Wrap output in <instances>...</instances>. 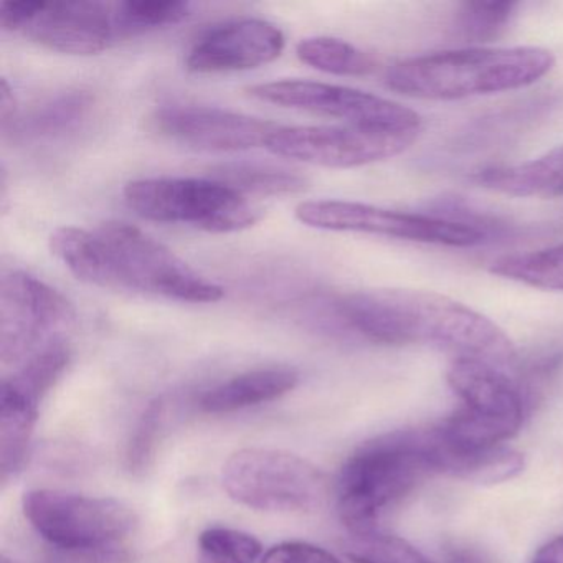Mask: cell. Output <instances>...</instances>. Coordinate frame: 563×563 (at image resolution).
Instances as JSON below:
<instances>
[{"instance_id":"cell-1","label":"cell","mask_w":563,"mask_h":563,"mask_svg":"<svg viewBox=\"0 0 563 563\" xmlns=\"http://www.w3.org/2000/svg\"><path fill=\"white\" fill-rule=\"evenodd\" d=\"M339 319L367 341L430 345L496 367L516 362L509 335L489 318L448 296L420 289H368L335 302Z\"/></svg>"},{"instance_id":"cell-2","label":"cell","mask_w":563,"mask_h":563,"mask_svg":"<svg viewBox=\"0 0 563 563\" xmlns=\"http://www.w3.org/2000/svg\"><path fill=\"white\" fill-rule=\"evenodd\" d=\"M555 67L540 47L463 48L398 62L387 87L420 100H463L530 87Z\"/></svg>"},{"instance_id":"cell-3","label":"cell","mask_w":563,"mask_h":563,"mask_svg":"<svg viewBox=\"0 0 563 563\" xmlns=\"http://www.w3.org/2000/svg\"><path fill=\"white\" fill-rule=\"evenodd\" d=\"M91 286L144 292L190 305H212L223 298L222 286L190 268L153 236L126 222H107L93 230Z\"/></svg>"},{"instance_id":"cell-4","label":"cell","mask_w":563,"mask_h":563,"mask_svg":"<svg viewBox=\"0 0 563 563\" xmlns=\"http://www.w3.org/2000/svg\"><path fill=\"white\" fill-rule=\"evenodd\" d=\"M410 430L382 434L362 444L342 466L338 506L351 532L377 529L378 514L410 493L427 474Z\"/></svg>"},{"instance_id":"cell-5","label":"cell","mask_w":563,"mask_h":563,"mask_svg":"<svg viewBox=\"0 0 563 563\" xmlns=\"http://www.w3.org/2000/svg\"><path fill=\"white\" fill-rule=\"evenodd\" d=\"M124 200L131 210L151 222L189 225L210 233L250 229L263 213L249 197L210 177L133 180L124 187Z\"/></svg>"},{"instance_id":"cell-6","label":"cell","mask_w":563,"mask_h":563,"mask_svg":"<svg viewBox=\"0 0 563 563\" xmlns=\"http://www.w3.org/2000/svg\"><path fill=\"white\" fill-rule=\"evenodd\" d=\"M448 384L464 407L438 424L460 446L503 444L519 433L523 400L519 387L496 365L476 358H454Z\"/></svg>"},{"instance_id":"cell-7","label":"cell","mask_w":563,"mask_h":563,"mask_svg":"<svg viewBox=\"0 0 563 563\" xmlns=\"http://www.w3.org/2000/svg\"><path fill=\"white\" fill-rule=\"evenodd\" d=\"M22 510L42 539L68 552H107L137 526L136 514L121 500L67 490H29Z\"/></svg>"},{"instance_id":"cell-8","label":"cell","mask_w":563,"mask_h":563,"mask_svg":"<svg viewBox=\"0 0 563 563\" xmlns=\"http://www.w3.org/2000/svg\"><path fill=\"white\" fill-rule=\"evenodd\" d=\"M222 486L240 506L262 512H301L321 504L325 479L298 454L269 448L236 451L222 467Z\"/></svg>"},{"instance_id":"cell-9","label":"cell","mask_w":563,"mask_h":563,"mask_svg":"<svg viewBox=\"0 0 563 563\" xmlns=\"http://www.w3.org/2000/svg\"><path fill=\"white\" fill-rule=\"evenodd\" d=\"M296 219L311 229L365 233L431 245L466 246L486 242L487 230L467 220L398 212L347 200H311L296 207Z\"/></svg>"},{"instance_id":"cell-10","label":"cell","mask_w":563,"mask_h":563,"mask_svg":"<svg viewBox=\"0 0 563 563\" xmlns=\"http://www.w3.org/2000/svg\"><path fill=\"white\" fill-rule=\"evenodd\" d=\"M0 25L4 31L21 32L35 44L67 55L101 54L120 41L114 2H5L0 9Z\"/></svg>"},{"instance_id":"cell-11","label":"cell","mask_w":563,"mask_h":563,"mask_svg":"<svg viewBox=\"0 0 563 563\" xmlns=\"http://www.w3.org/2000/svg\"><path fill=\"white\" fill-rule=\"evenodd\" d=\"M249 93L265 103L335 118L349 126L364 130L418 134L423 123L417 111L404 104L341 85L279 80L255 85L249 88Z\"/></svg>"},{"instance_id":"cell-12","label":"cell","mask_w":563,"mask_h":563,"mask_svg":"<svg viewBox=\"0 0 563 563\" xmlns=\"http://www.w3.org/2000/svg\"><path fill=\"white\" fill-rule=\"evenodd\" d=\"M71 302L31 273L9 272L0 285V355L8 364L29 357L58 339L74 321Z\"/></svg>"},{"instance_id":"cell-13","label":"cell","mask_w":563,"mask_h":563,"mask_svg":"<svg viewBox=\"0 0 563 563\" xmlns=\"http://www.w3.org/2000/svg\"><path fill=\"white\" fill-rule=\"evenodd\" d=\"M418 134L349 126H288L275 131L266 150L275 156L328 169H352L398 156Z\"/></svg>"},{"instance_id":"cell-14","label":"cell","mask_w":563,"mask_h":563,"mask_svg":"<svg viewBox=\"0 0 563 563\" xmlns=\"http://www.w3.org/2000/svg\"><path fill=\"white\" fill-rule=\"evenodd\" d=\"M154 131L176 143L202 151L239 153L268 146L279 126L222 108L173 104L156 111Z\"/></svg>"},{"instance_id":"cell-15","label":"cell","mask_w":563,"mask_h":563,"mask_svg":"<svg viewBox=\"0 0 563 563\" xmlns=\"http://www.w3.org/2000/svg\"><path fill=\"white\" fill-rule=\"evenodd\" d=\"M286 47L282 29L263 19L216 25L190 48L186 65L194 74H229L272 64Z\"/></svg>"},{"instance_id":"cell-16","label":"cell","mask_w":563,"mask_h":563,"mask_svg":"<svg viewBox=\"0 0 563 563\" xmlns=\"http://www.w3.org/2000/svg\"><path fill=\"white\" fill-rule=\"evenodd\" d=\"M418 453L431 473L446 474L466 483L494 486L514 479L523 471V456L512 448L496 444L466 448L444 437L440 427L411 430Z\"/></svg>"},{"instance_id":"cell-17","label":"cell","mask_w":563,"mask_h":563,"mask_svg":"<svg viewBox=\"0 0 563 563\" xmlns=\"http://www.w3.org/2000/svg\"><path fill=\"white\" fill-rule=\"evenodd\" d=\"M299 374L289 367H266L235 375L203 391L199 408L203 413L225 415L278 400L295 390Z\"/></svg>"},{"instance_id":"cell-18","label":"cell","mask_w":563,"mask_h":563,"mask_svg":"<svg viewBox=\"0 0 563 563\" xmlns=\"http://www.w3.org/2000/svg\"><path fill=\"white\" fill-rule=\"evenodd\" d=\"M473 180L490 192L519 199L563 197V144L527 163L487 167L474 174Z\"/></svg>"},{"instance_id":"cell-19","label":"cell","mask_w":563,"mask_h":563,"mask_svg":"<svg viewBox=\"0 0 563 563\" xmlns=\"http://www.w3.org/2000/svg\"><path fill=\"white\" fill-rule=\"evenodd\" d=\"M93 108V97L88 91L68 90L54 95L32 107L27 113L18 114L4 128V134H12L19 141L54 140L77 130Z\"/></svg>"},{"instance_id":"cell-20","label":"cell","mask_w":563,"mask_h":563,"mask_svg":"<svg viewBox=\"0 0 563 563\" xmlns=\"http://www.w3.org/2000/svg\"><path fill=\"white\" fill-rule=\"evenodd\" d=\"M38 418V405L2 384L0 395V473L2 481L14 476L31 448L32 434Z\"/></svg>"},{"instance_id":"cell-21","label":"cell","mask_w":563,"mask_h":563,"mask_svg":"<svg viewBox=\"0 0 563 563\" xmlns=\"http://www.w3.org/2000/svg\"><path fill=\"white\" fill-rule=\"evenodd\" d=\"M210 179L219 180L246 197L295 196L308 189V179L295 170L245 161L213 167Z\"/></svg>"},{"instance_id":"cell-22","label":"cell","mask_w":563,"mask_h":563,"mask_svg":"<svg viewBox=\"0 0 563 563\" xmlns=\"http://www.w3.org/2000/svg\"><path fill=\"white\" fill-rule=\"evenodd\" d=\"M70 347L58 338L35 352L4 384L41 407L42 398L60 380L70 364Z\"/></svg>"},{"instance_id":"cell-23","label":"cell","mask_w":563,"mask_h":563,"mask_svg":"<svg viewBox=\"0 0 563 563\" xmlns=\"http://www.w3.org/2000/svg\"><path fill=\"white\" fill-rule=\"evenodd\" d=\"M490 272L532 288L563 291V243L537 252L503 256L490 265Z\"/></svg>"},{"instance_id":"cell-24","label":"cell","mask_w":563,"mask_h":563,"mask_svg":"<svg viewBox=\"0 0 563 563\" xmlns=\"http://www.w3.org/2000/svg\"><path fill=\"white\" fill-rule=\"evenodd\" d=\"M296 54L302 64L338 77H364L375 70V60L371 55L341 38H305L296 48Z\"/></svg>"},{"instance_id":"cell-25","label":"cell","mask_w":563,"mask_h":563,"mask_svg":"<svg viewBox=\"0 0 563 563\" xmlns=\"http://www.w3.org/2000/svg\"><path fill=\"white\" fill-rule=\"evenodd\" d=\"M194 5L180 0H120L114 2V21L120 38L136 37L180 24Z\"/></svg>"},{"instance_id":"cell-26","label":"cell","mask_w":563,"mask_h":563,"mask_svg":"<svg viewBox=\"0 0 563 563\" xmlns=\"http://www.w3.org/2000/svg\"><path fill=\"white\" fill-rule=\"evenodd\" d=\"M344 553L352 563H431L401 537L378 532H351Z\"/></svg>"},{"instance_id":"cell-27","label":"cell","mask_w":563,"mask_h":563,"mask_svg":"<svg viewBox=\"0 0 563 563\" xmlns=\"http://www.w3.org/2000/svg\"><path fill=\"white\" fill-rule=\"evenodd\" d=\"M166 415L167 401L161 397L151 401L137 420L124 453L126 470L134 476H141L153 466L166 428Z\"/></svg>"},{"instance_id":"cell-28","label":"cell","mask_w":563,"mask_h":563,"mask_svg":"<svg viewBox=\"0 0 563 563\" xmlns=\"http://www.w3.org/2000/svg\"><path fill=\"white\" fill-rule=\"evenodd\" d=\"M199 563H255L263 547L252 533L229 527H209L197 540Z\"/></svg>"},{"instance_id":"cell-29","label":"cell","mask_w":563,"mask_h":563,"mask_svg":"<svg viewBox=\"0 0 563 563\" xmlns=\"http://www.w3.org/2000/svg\"><path fill=\"white\" fill-rule=\"evenodd\" d=\"M516 9V2H466L457 12V31L470 41H490L506 29Z\"/></svg>"},{"instance_id":"cell-30","label":"cell","mask_w":563,"mask_h":563,"mask_svg":"<svg viewBox=\"0 0 563 563\" xmlns=\"http://www.w3.org/2000/svg\"><path fill=\"white\" fill-rule=\"evenodd\" d=\"M262 563H341V560L314 543L288 540L266 550Z\"/></svg>"},{"instance_id":"cell-31","label":"cell","mask_w":563,"mask_h":563,"mask_svg":"<svg viewBox=\"0 0 563 563\" xmlns=\"http://www.w3.org/2000/svg\"><path fill=\"white\" fill-rule=\"evenodd\" d=\"M529 563H563V536L543 543Z\"/></svg>"},{"instance_id":"cell-32","label":"cell","mask_w":563,"mask_h":563,"mask_svg":"<svg viewBox=\"0 0 563 563\" xmlns=\"http://www.w3.org/2000/svg\"><path fill=\"white\" fill-rule=\"evenodd\" d=\"M0 110H2V130L8 128L18 117V103H15L14 93L9 87L8 80H2V90H0Z\"/></svg>"},{"instance_id":"cell-33","label":"cell","mask_w":563,"mask_h":563,"mask_svg":"<svg viewBox=\"0 0 563 563\" xmlns=\"http://www.w3.org/2000/svg\"><path fill=\"white\" fill-rule=\"evenodd\" d=\"M448 563H484L483 560L477 559L473 553L467 552H453L450 555Z\"/></svg>"},{"instance_id":"cell-34","label":"cell","mask_w":563,"mask_h":563,"mask_svg":"<svg viewBox=\"0 0 563 563\" xmlns=\"http://www.w3.org/2000/svg\"><path fill=\"white\" fill-rule=\"evenodd\" d=\"M0 563H9V560L5 559V556H2V560H0Z\"/></svg>"}]
</instances>
